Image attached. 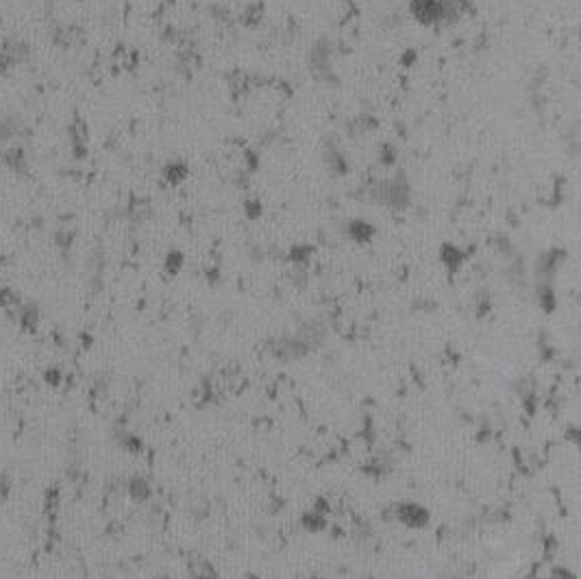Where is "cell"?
<instances>
[{
	"label": "cell",
	"mask_w": 581,
	"mask_h": 579,
	"mask_svg": "<svg viewBox=\"0 0 581 579\" xmlns=\"http://www.w3.org/2000/svg\"><path fill=\"white\" fill-rule=\"evenodd\" d=\"M59 505H61V495L57 488H48L46 493H44V499H41V507H44V514L46 516H55L59 512Z\"/></svg>",
	"instance_id": "obj_5"
},
{
	"label": "cell",
	"mask_w": 581,
	"mask_h": 579,
	"mask_svg": "<svg viewBox=\"0 0 581 579\" xmlns=\"http://www.w3.org/2000/svg\"><path fill=\"white\" fill-rule=\"evenodd\" d=\"M13 311H15V320H18V325H20L22 331H27V333H35L37 331L39 318H41L37 303H33V301H20Z\"/></svg>",
	"instance_id": "obj_1"
},
{
	"label": "cell",
	"mask_w": 581,
	"mask_h": 579,
	"mask_svg": "<svg viewBox=\"0 0 581 579\" xmlns=\"http://www.w3.org/2000/svg\"><path fill=\"white\" fill-rule=\"evenodd\" d=\"M55 242H57L59 249L68 251V249L72 247V233H70V231H57V233H55Z\"/></svg>",
	"instance_id": "obj_10"
},
{
	"label": "cell",
	"mask_w": 581,
	"mask_h": 579,
	"mask_svg": "<svg viewBox=\"0 0 581 579\" xmlns=\"http://www.w3.org/2000/svg\"><path fill=\"white\" fill-rule=\"evenodd\" d=\"M126 493H129V497H131L133 501L144 503V501H148V497H150V493H152V488H150V483H148L146 477H142V475H133V477L126 481Z\"/></svg>",
	"instance_id": "obj_3"
},
{
	"label": "cell",
	"mask_w": 581,
	"mask_h": 579,
	"mask_svg": "<svg viewBox=\"0 0 581 579\" xmlns=\"http://www.w3.org/2000/svg\"><path fill=\"white\" fill-rule=\"evenodd\" d=\"M120 447H124L131 453H138V451H142V440L138 436L124 434V436H120Z\"/></svg>",
	"instance_id": "obj_7"
},
{
	"label": "cell",
	"mask_w": 581,
	"mask_h": 579,
	"mask_svg": "<svg viewBox=\"0 0 581 579\" xmlns=\"http://www.w3.org/2000/svg\"><path fill=\"white\" fill-rule=\"evenodd\" d=\"M303 525H305L307 529H311V531H318V529L325 527V519H322L320 512L316 509L314 514H307V516L303 519Z\"/></svg>",
	"instance_id": "obj_8"
},
{
	"label": "cell",
	"mask_w": 581,
	"mask_h": 579,
	"mask_svg": "<svg viewBox=\"0 0 581 579\" xmlns=\"http://www.w3.org/2000/svg\"><path fill=\"white\" fill-rule=\"evenodd\" d=\"M0 160L7 168H11L13 172H27L29 168V162H27V155L20 146H13V148H7L3 155H0Z\"/></svg>",
	"instance_id": "obj_4"
},
{
	"label": "cell",
	"mask_w": 581,
	"mask_h": 579,
	"mask_svg": "<svg viewBox=\"0 0 581 579\" xmlns=\"http://www.w3.org/2000/svg\"><path fill=\"white\" fill-rule=\"evenodd\" d=\"M18 303H20V297L13 290L7 285H0V309H15Z\"/></svg>",
	"instance_id": "obj_6"
},
{
	"label": "cell",
	"mask_w": 581,
	"mask_h": 579,
	"mask_svg": "<svg viewBox=\"0 0 581 579\" xmlns=\"http://www.w3.org/2000/svg\"><path fill=\"white\" fill-rule=\"evenodd\" d=\"M396 516L400 523L412 529H420L429 523V512L418 503H400L396 509Z\"/></svg>",
	"instance_id": "obj_2"
},
{
	"label": "cell",
	"mask_w": 581,
	"mask_h": 579,
	"mask_svg": "<svg viewBox=\"0 0 581 579\" xmlns=\"http://www.w3.org/2000/svg\"><path fill=\"white\" fill-rule=\"evenodd\" d=\"M61 379H63V375H61L59 368H48L46 372H44V382H46L48 386H53V388H59Z\"/></svg>",
	"instance_id": "obj_9"
}]
</instances>
